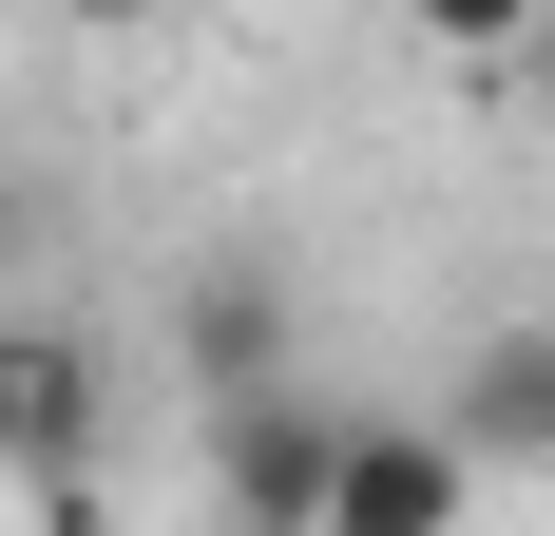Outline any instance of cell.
I'll return each instance as SVG.
<instances>
[{
  "label": "cell",
  "mask_w": 555,
  "mask_h": 536,
  "mask_svg": "<svg viewBox=\"0 0 555 536\" xmlns=\"http://www.w3.org/2000/svg\"><path fill=\"white\" fill-rule=\"evenodd\" d=\"M0 268H20V212H0Z\"/></svg>",
  "instance_id": "ba28073f"
},
{
  "label": "cell",
  "mask_w": 555,
  "mask_h": 536,
  "mask_svg": "<svg viewBox=\"0 0 555 536\" xmlns=\"http://www.w3.org/2000/svg\"><path fill=\"white\" fill-rule=\"evenodd\" d=\"M479 518V460H460V422L422 403V422H345V480H326V536H460Z\"/></svg>",
  "instance_id": "7a4b0ae2"
},
{
  "label": "cell",
  "mask_w": 555,
  "mask_h": 536,
  "mask_svg": "<svg viewBox=\"0 0 555 536\" xmlns=\"http://www.w3.org/2000/svg\"><path fill=\"white\" fill-rule=\"evenodd\" d=\"M0 460H39V345H0Z\"/></svg>",
  "instance_id": "8992f818"
},
{
  "label": "cell",
  "mask_w": 555,
  "mask_h": 536,
  "mask_svg": "<svg viewBox=\"0 0 555 536\" xmlns=\"http://www.w3.org/2000/svg\"><path fill=\"white\" fill-rule=\"evenodd\" d=\"M172 345H192V383H211V403L287 383V288H269V250H211V268H192V307H172Z\"/></svg>",
  "instance_id": "277c9868"
},
{
  "label": "cell",
  "mask_w": 555,
  "mask_h": 536,
  "mask_svg": "<svg viewBox=\"0 0 555 536\" xmlns=\"http://www.w3.org/2000/svg\"><path fill=\"white\" fill-rule=\"evenodd\" d=\"M441 422H460L479 480H555V326H479L460 383H441Z\"/></svg>",
  "instance_id": "3957f363"
},
{
  "label": "cell",
  "mask_w": 555,
  "mask_h": 536,
  "mask_svg": "<svg viewBox=\"0 0 555 536\" xmlns=\"http://www.w3.org/2000/svg\"><path fill=\"white\" fill-rule=\"evenodd\" d=\"M402 20H422V39H441V58H479V77L555 39V0H402Z\"/></svg>",
  "instance_id": "5b68a950"
},
{
  "label": "cell",
  "mask_w": 555,
  "mask_h": 536,
  "mask_svg": "<svg viewBox=\"0 0 555 536\" xmlns=\"http://www.w3.org/2000/svg\"><path fill=\"white\" fill-rule=\"evenodd\" d=\"M57 20H192V0H57Z\"/></svg>",
  "instance_id": "52a82bcc"
},
{
  "label": "cell",
  "mask_w": 555,
  "mask_h": 536,
  "mask_svg": "<svg viewBox=\"0 0 555 536\" xmlns=\"http://www.w3.org/2000/svg\"><path fill=\"white\" fill-rule=\"evenodd\" d=\"M326 480H345V422L307 403V383L211 403V498H230V536H326Z\"/></svg>",
  "instance_id": "6da1fadb"
}]
</instances>
